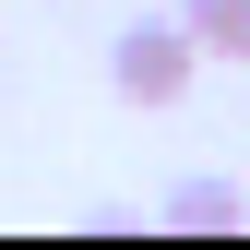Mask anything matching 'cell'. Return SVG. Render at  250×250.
<instances>
[{
  "mask_svg": "<svg viewBox=\"0 0 250 250\" xmlns=\"http://www.w3.org/2000/svg\"><path fill=\"white\" fill-rule=\"evenodd\" d=\"M203 36H191V12H179V24H131V36H119L107 48V83H119V96H131V107H179V96H191V72H203Z\"/></svg>",
  "mask_w": 250,
  "mask_h": 250,
  "instance_id": "1",
  "label": "cell"
},
{
  "mask_svg": "<svg viewBox=\"0 0 250 250\" xmlns=\"http://www.w3.org/2000/svg\"><path fill=\"white\" fill-rule=\"evenodd\" d=\"M191 36L214 60H250V0H191Z\"/></svg>",
  "mask_w": 250,
  "mask_h": 250,
  "instance_id": "2",
  "label": "cell"
},
{
  "mask_svg": "<svg viewBox=\"0 0 250 250\" xmlns=\"http://www.w3.org/2000/svg\"><path fill=\"white\" fill-rule=\"evenodd\" d=\"M167 214H179V227H227V214H238V191H227V179H179V191H167Z\"/></svg>",
  "mask_w": 250,
  "mask_h": 250,
  "instance_id": "3",
  "label": "cell"
}]
</instances>
